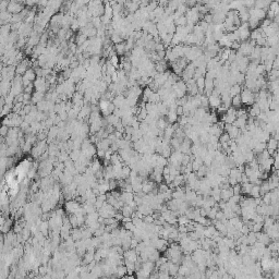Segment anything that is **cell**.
Returning a JSON list of instances; mask_svg holds the SVG:
<instances>
[{
	"mask_svg": "<svg viewBox=\"0 0 279 279\" xmlns=\"http://www.w3.org/2000/svg\"><path fill=\"white\" fill-rule=\"evenodd\" d=\"M262 36H264V34H263V31L260 28L253 30L251 33H250V37H251V39L252 40H254V42H255L256 39L260 38V37H262Z\"/></svg>",
	"mask_w": 279,
	"mask_h": 279,
	"instance_id": "30bf717a",
	"label": "cell"
},
{
	"mask_svg": "<svg viewBox=\"0 0 279 279\" xmlns=\"http://www.w3.org/2000/svg\"><path fill=\"white\" fill-rule=\"evenodd\" d=\"M278 65H279L278 58H275L273 61V70H278Z\"/></svg>",
	"mask_w": 279,
	"mask_h": 279,
	"instance_id": "ffe728a7",
	"label": "cell"
},
{
	"mask_svg": "<svg viewBox=\"0 0 279 279\" xmlns=\"http://www.w3.org/2000/svg\"><path fill=\"white\" fill-rule=\"evenodd\" d=\"M247 24H249V28H250L252 30V31H253V30H255V28H257L258 26H260V24H261V21H258L256 17H252V15H250L249 20H247Z\"/></svg>",
	"mask_w": 279,
	"mask_h": 279,
	"instance_id": "ba28073f",
	"label": "cell"
},
{
	"mask_svg": "<svg viewBox=\"0 0 279 279\" xmlns=\"http://www.w3.org/2000/svg\"><path fill=\"white\" fill-rule=\"evenodd\" d=\"M260 112H261V110H260L258 106L256 105V103H254L253 105H251L250 108H249V111H247L249 117H252V118H256L257 116L260 115Z\"/></svg>",
	"mask_w": 279,
	"mask_h": 279,
	"instance_id": "3957f363",
	"label": "cell"
},
{
	"mask_svg": "<svg viewBox=\"0 0 279 279\" xmlns=\"http://www.w3.org/2000/svg\"><path fill=\"white\" fill-rule=\"evenodd\" d=\"M272 1H264V0H261V1H254V8L256 9H261V10H267L269 5H270Z\"/></svg>",
	"mask_w": 279,
	"mask_h": 279,
	"instance_id": "8992f818",
	"label": "cell"
},
{
	"mask_svg": "<svg viewBox=\"0 0 279 279\" xmlns=\"http://www.w3.org/2000/svg\"><path fill=\"white\" fill-rule=\"evenodd\" d=\"M249 59H251L252 61H260V58H261V47L258 46H255L253 50H252L251 55L247 57Z\"/></svg>",
	"mask_w": 279,
	"mask_h": 279,
	"instance_id": "7a4b0ae2",
	"label": "cell"
},
{
	"mask_svg": "<svg viewBox=\"0 0 279 279\" xmlns=\"http://www.w3.org/2000/svg\"><path fill=\"white\" fill-rule=\"evenodd\" d=\"M9 11L11 12H20L21 11V9H22V7H20L17 3H14V2H12V3H10V6H9Z\"/></svg>",
	"mask_w": 279,
	"mask_h": 279,
	"instance_id": "2e32d148",
	"label": "cell"
},
{
	"mask_svg": "<svg viewBox=\"0 0 279 279\" xmlns=\"http://www.w3.org/2000/svg\"><path fill=\"white\" fill-rule=\"evenodd\" d=\"M43 99H44V93H42V92H36L32 97V100L34 103H40Z\"/></svg>",
	"mask_w": 279,
	"mask_h": 279,
	"instance_id": "5bb4252c",
	"label": "cell"
},
{
	"mask_svg": "<svg viewBox=\"0 0 279 279\" xmlns=\"http://www.w3.org/2000/svg\"><path fill=\"white\" fill-rule=\"evenodd\" d=\"M231 107H233V108L237 110L242 108V102H241L240 95L233 96V97L231 98Z\"/></svg>",
	"mask_w": 279,
	"mask_h": 279,
	"instance_id": "52a82bcc",
	"label": "cell"
},
{
	"mask_svg": "<svg viewBox=\"0 0 279 279\" xmlns=\"http://www.w3.org/2000/svg\"><path fill=\"white\" fill-rule=\"evenodd\" d=\"M126 6L128 11L130 12V13H135L140 9V2H137V1H131V2H126Z\"/></svg>",
	"mask_w": 279,
	"mask_h": 279,
	"instance_id": "277c9868",
	"label": "cell"
},
{
	"mask_svg": "<svg viewBox=\"0 0 279 279\" xmlns=\"http://www.w3.org/2000/svg\"><path fill=\"white\" fill-rule=\"evenodd\" d=\"M114 49H115V52H116V55H117V56H123L126 52V44H124L123 42H122V43H120V44L115 45Z\"/></svg>",
	"mask_w": 279,
	"mask_h": 279,
	"instance_id": "5b68a950",
	"label": "cell"
},
{
	"mask_svg": "<svg viewBox=\"0 0 279 279\" xmlns=\"http://www.w3.org/2000/svg\"><path fill=\"white\" fill-rule=\"evenodd\" d=\"M230 141V137L229 135L226 133V132H224L220 136L218 137V142L220 143V144H225V143H228Z\"/></svg>",
	"mask_w": 279,
	"mask_h": 279,
	"instance_id": "9a60e30c",
	"label": "cell"
},
{
	"mask_svg": "<svg viewBox=\"0 0 279 279\" xmlns=\"http://www.w3.org/2000/svg\"><path fill=\"white\" fill-rule=\"evenodd\" d=\"M242 88L243 87H241V85H239V84H235V85L230 86V88H229L230 96L233 97V96H237V95H240Z\"/></svg>",
	"mask_w": 279,
	"mask_h": 279,
	"instance_id": "9c48e42d",
	"label": "cell"
},
{
	"mask_svg": "<svg viewBox=\"0 0 279 279\" xmlns=\"http://www.w3.org/2000/svg\"><path fill=\"white\" fill-rule=\"evenodd\" d=\"M265 148H266V143H261V142H258L254 146V149L256 151L257 153H262L263 151H265Z\"/></svg>",
	"mask_w": 279,
	"mask_h": 279,
	"instance_id": "e0dca14e",
	"label": "cell"
},
{
	"mask_svg": "<svg viewBox=\"0 0 279 279\" xmlns=\"http://www.w3.org/2000/svg\"><path fill=\"white\" fill-rule=\"evenodd\" d=\"M175 114H177V116H178V117L183 116V114H184V111H183V107H182V106H178V107L175 108Z\"/></svg>",
	"mask_w": 279,
	"mask_h": 279,
	"instance_id": "d6986e66",
	"label": "cell"
},
{
	"mask_svg": "<svg viewBox=\"0 0 279 279\" xmlns=\"http://www.w3.org/2000/svg\"><path fill=\"white\" fill-rule=\"evenodd\" d=\"M7 130H8V128L3 126L2 128H1V129H0V131H1L0 133H1V134H3V135H6V134H7Z\"/></svg>",
	"mask_w": 279,
	"mask_h": 279,
	"instance_id": "44dd1931",
	"label": "cell"
},
{
	"mask_svg": "<svg viewBox=\"0 0 279 279\" xmlns=\"http://www.w3.org/2000/svg\"><path fill=\"white\" fill-rule=\"evenodd\" d=\"M23 77L24 79H26L28 81H35V79H36V73H35V71L34 70H32V69H28V70H26V72L23 74Z\"/></svg>",
	"mask_w": 279,
	"mask_h": 279,
	"instance_id": "8fae6325",
	"label": "cell"
},
{
	"mask_svg": "<svg viewBox=\"0 0 279 279\" xmlns=\"http://www.w3.org/2000/svg\"><path fill=\"white\" fill-rule=\"evenodd\" d=\"M278 77H279L278 70H270V71L268 72V80H269V82L278 80Z\"/></svg>",
	"mask_w": 279,
	"mask_h": 279,
	"instance_id": "4fadbf2b",
	"label": "cell"
},
{
	"mask_svg": "<svg viewBox=\"0 0 279 279\" xmlns=\"http://www.w3.org/2000/svg\"><path fill=\"white\" fill-rule=\"evenodd\" d=\"M241 102L242 105H246V106H251L255 103V93H253L251 91H249L247 88H242L240 94Z\"/></svg>",
	"mask_w": 279,
	"mask_h": 279,
	"instance_id": "6da1fadb",
	"label": "cell"
},
{
	"mask_svg": "<svg viewBox=\"0 0 279 279\" xmlns=\"http://www.w3.org/2000/svg\"><path fill=\"white\" fill-rule=\"evenodd\" d=\"M166 50V47L163 43H158V44L155 45V51L156 52H159V51H165Z\"/></svg>",
	"mask_w": 279,
	"mask_h": 279,
	"instance_id": "ac0fdd59",
	"label": "cell"
},
{
	"mask_svg": "<svg viewBox=\"0 0 279 279\" xmlns=\"http://www.w3.org/2000/svg\"><path fill=\"white\" fill-rule=\"evenodd\" d=\"M173 24H175V26H186V15H181V17H179L178 19H175V21H173Z\"/></svg>",
	"mask_w": 279,
	"mask_h": 279,
	"instance_id": "7c38bea8",
	"label": "cell"
}]
</instances>
